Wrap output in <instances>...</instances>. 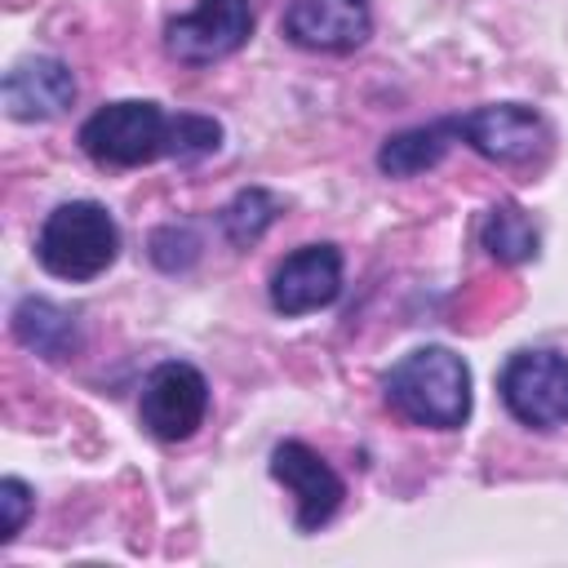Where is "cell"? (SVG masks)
Masks as SVG:
<instances>
[{
	"instance_id": "cell-1",
	"label": "cell",
	"mask_w": 568,
	"mask_h": 568,
	"mask_svg": "<svg viewBox=\"0 0 568 568\" xmlns=\"http://www.w3.org/2000/svg\"><path fill=\"white\" fill-rule=\"evenodd\" d=\"M390 408L430 430H453L470 417V368L448 346H422L386 373Z\"/></svg>"
},
{
	"instance_id": "cell-2",
	"label": "cell",
	"mask_w": 568,
	"mask_h": 568,
	"mask_svg": "<svg viewBox=\"0 0 568 568\" xmlns=\"http://www.w3.org/2000/svg\"><path fill=\"white\" fill-rule=\"evenodd\" d=\"M120 253V226L111 222V213L93 200H71L58 204L40 235H36V257L49 275L58 280H98Z\"/></svg>"
},
{
	"instance_id": "cell-3",
	"label": "cell",
	"mask_w": 568,
	"mask_h": 568,
	"mask_svg": "<svg viewBox=\"0 0 568 568\" xmlns=\"http://www.w3.org/2000/svg\"><path fill=\"white\" fill-rule=\"evenodd\" d=\"M80 146L89 160L106 169H138L173 146V115H164L155 102H106L80 124Z\"/></svg>"
},
{
	"instance_id": "cell-4",
	"label": "cell",
	"mask_w": 568,
	"mask_h": 568,
	"mask_svg": "<svg viewBox=\"0 0 568 568\" xmlns=\"http://www.w3.org/2000/svg\"><path fill=\"white\" fill-rule=\"evenodd\" d=\"M501 399L524 426L568 422V359L555 351H519L501 368Z\"/></svg>"
},
{
	"instance_id": "cell-5",
	"label": "cell",
	"mask_w": 568,
	"mask_h": 568,
	"mask_svg": "<svg viewBox=\"0 0 568 568\" xmlns=\"http://www.w3.org/2000/svg\"><path fill=\"white\" fill-rule=\"evenodd\" d=\"M253 36V4L248 0H200L191 13L164 27V49L186 67H209L231 58Z\"/></svg>"
},
{
	"instance_id": "cell-6",
	"label": "cell",
	"mask_w": 568,
	"mask_h": 568,
	"mask_svg": "<svg viewBox=\"0 0 568 568\" xmlns=\"http://www.w3.org/2000/svg\"><path fill=\"white\" fill-rule=\"evenodd\" d=\"M209 413V382L195 364L169 359L160 364L142 386V426L155 439H191Z\"/></svg>"
},
{
	"instance_id": "cell-7",
	"label": "cell",
	"mask_w": 568,
	"mask_h": 568,
	"mask_svg": "<svg viewBox=\"0 0 568 568\" xmlns=\"http://www.w3.org/2000/svg\"><path fill=\"white\" fill-rule=\"evenodd\" d=\"M457 138L497 164H524L546 146V120L524 102H497L466 115H453Z\"/></svg>"
},
{
	"instance_id": "cell-8",
	"label": "cell",
	"mask_w": 568,
	"mask_h": 568,
	"mask_svg": "<svg viewBox=\"0 0 568 568\" xmlns=\"http://www.w3.org/2000/svg\"><path fill=\"white\" fill-rule=\"evenodd\" d=\"M271 475L293 493V501H297V528H302V532L324 528V524L337 515L342 497H346L337 470H333L315 448H306L302 439L275 444V453H271Z\"/></svg>"
},
{
	"instance_id": "cell-9",
	"label": "cell",
	"mask_w": 568,
	"mask_h": 568,
	"mask_svg": "<svg viewBox=\"0 0 568 568\" xmlns=\"http://www.w3.org/2000/svg\"><path fill=\"white\" fill-rule=\"evenodd\" d=\"M342 293V253L333 244H306L288 253L271 275V306L280 315H306Z\"/></svg>"
},
{
	"instance_id": "cell-10",
	"label": "cell",
	"mask_w": 568,
	"mask_h": 568,
	"mask_svg": "<svg viewBox=\"0 0 568 568\" xmlns=\"http://www.w3.org/2000/svg\"><path fill=\"white\" fill-rule=\"evenodd\" d=\"M373 31L368 0H293L284 13V36L315 53L359 49Z\"/></svg>"
},
{
	"instance_id": "cell-11",
	"label": "cell",
	"mask_w": 568,
	"mask_h": 568,
	"mask_svg": "<svg viewBox=\"0 0 568 568\" xmlns=\"http://www.w3.org/2000/svg\"><path fill=\"white\" fill-rule=\"evenodd\" d=\"M75 102V75L58 58H22L4 75V111L13 120H53Z\"/></svg>"
},
{
	"instance_id": "cell-12",
	"label": "cell",
	"mask_w": 568,
	"mask_h": 568,
	"mask_svg": "<svg viewBox=\"0 0 568 568\" xmlns=\"http://www.w3.org/2000/svg\"><path fill=\"white\" fill-rule=\"evenodd\" d=\"M453 142H457V124L453 120L417 124V129H404V133L386 138L382 151H377V164H382L386 178H417V173L435 169Z\"/></svg>"
},
{
	"instance_id": "cell-13",
	"label": "cell",
	"mask_w": 568,
	"mask_h": 568,
	"mask_svg": "<svg viewBox=\"0 0 568 568\" xmlns=\"http://www.w3.org/2000/svg\"><path fill=\"white\" fill-rule=\"evenodd\" d=\"M13 333H18L22 346H31L44 359H67L80 346L75 320L62 306H53L49 297H22L13 306Z\"/></svg>"
},
{
	"instance_id": "cell-14",
	"label": "cell",
	"mask_w": 568,
	"mask_h": 568,
	"mask_svg": "<svg viewBox=\"0 0 568 568\" xmlns=\"http://www.w3.org/2000/svg\"><path fill=\"white\" fill-rule=\"evenodd\" d=\"M479 240L506 266H519V262L537 257V226L528 222V213L519 204H493L484 226H479Z\"/></svg>"
},
{
	"instance_id": "cell-15",
	"label": "cell",
	"mask_w": 568,
	"mask_h": 568,
	"mask_svg": "<svg viewBox=\"0 0 568 568\" xmlns=\"http://www.w3.org/2000/svg\"><path fill=\"white\" fill-rule=\"evenodd\" d=\"M275 217H280V200L271 191H262V186H248L222 209V231H226V240L235 248H248V244H257L266 235V226Z\"/></svg>"
},
{
	"instance_id": "cell-16",
	"label": "cell",
	"mask_w": 568,
	"mask_h": 568,
	"mask_svg": "<svg viewBox=\"0 0 568 568\" xmlns=\"http://www.w3.org/2000/svg\"><path fill=\"white\" fill-rule=\"evenodd\" d=\"M217 146H222V124L217 120L191 115V111L173 115V146H169L173 160H200V155H213Z\"/></svg>"
},
{
	"instance_id": "cell-17",
	"label": "cell",
	"mask_w": 568,
	"mask_h": 568,
	"mask_svg": "<svg viewBox=\"0 0 568 568\" xmlns=\"http://www.w3.org/2000/svg\"><path fill=\"white\" fill-rule=\"evenodd\" d=\"M195 253H200V240H195L186 226H164V231L151 235V257H155V266H164V271L191 266Z\"/></svg>"
},
{
	"instance_id": "cell-18",
	"label": "cell",
	"mask_w": 568,
	"mask_h": 568,
	"mask_svg": "<svg viewBox=\"0 0 568 568\" xmlns=\"http://www.w3.org/2000/svg\"><path fill=\"white\" fill-rule=\"evenodd\" d=\"M0 506H4V532H0V541H13V537L22 532V524H27L31 488H27L22 479H4V484H0Z\"/></svg>"
}]
</instances>
